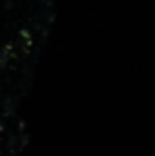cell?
<instances>
[{"label": "cell", "mask_w": 155, "mask_h": 156, "mask_svg": "<svg viewBox=\"0 0 155 156\" xmlns=\"http://www.w3.org/2000/svg\"><path fill=\"white\" fill-rule=\"evenodd\" d=\"M29 45H31V35L24 29V31H20V35H18V40H17L15 47H20V49H22V53H28Z\"/></svg>", "instance_id": "6da1fadb"}, {"label": "cell", "mask_w": 155, "mask_h": 156, "mask_svg": "<svg viewBox=\"0 0 155 156\" xmlns=\"http://www.w3.org/2000/svg\"><path fill=\"white\" fill-rule=\"evenodd\" d=\"M11 58H13V45L7 44V45L0 51V67H6Z\"/></svg>", "instance_id": "7a4b0ae2"}, {"label": "cell", "mask_w": 155, "mask_h": 156, "mask_svg": "<svg viewBox=\"0 0 155 156\" xmlns=\"http://www.w3.org/2000/svg\"><path fill=\"white\" fill-rule=\"evenodd\" d=\"M0 131H2V127H0Z\"/></svg>", "instance_id": "3957f363"}]
</instances>
